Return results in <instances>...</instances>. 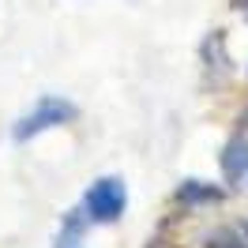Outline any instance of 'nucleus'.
Wrapping results in <instances>:
<instances>
[{"label": "nucleus", "mask_w": 248, "mask_h": 248, "mask_svg": "<svg viewBox=\"0 0 248 248\" xmlns=\"http://www.w3.org/2000/svg\"><path fill=\"white\" fill-rule=\"evenodd\" d=\"M79 211L87 215L91 226H109V222H121L124 211H128V185H124V177H98L87 192H83V200H79Z\"/></svg>", "instance_id": "2"}, {"label": "nucleus", "mask_w": 248, "mask_h": 248, "mask_svg": "<svg viewBox=\"0 0 248 248\" xmlns=\"http://www.w3.org/2000/svg\"><path fill=\"white\" fill-rule=\"evenodd\" d=\"M177 200L185 203V207H200V203H218V200H222V188L203 185V181H185V185L177 188Z\"/></svg>", "instance_id": "5"}, {"label": "nucleus", "mask_w": 248, "mask_h": 248, "mask_svg": "<svg viewBox=\"0 0 248 248\" xmlns=\"http://www.w3.org/2000/svg\"><path fill=\"white\" fill-rule=\"evenodd\" d=\"M207 248H248V237L237 230H218L207 237Z\"/></svg>", "instance_id": "6"}, {"label": "nucleus", "mask_w": 248, "mask_h": 248, "mask_svg": "<svg viewBox=\"0 0 248 248\" xmlns=\"http://www.w3.org/2000/svg\"><path fill=\"white\" fill-rule=\"evenodd\" d=\"M222 177L226 185L237 192H248V136L237 132L226 147H222Z\"/></svg>", "instance_id": "3"}, {"label": "nucleus", "mask_w": 248, "mask_h": 248, "mask_svg": "<svg viewBox=\"0 0 248 248\" xmlns=\"http://www.w3.org/2000/svg\"><path fill=\"white\" fill-rule=\"evenodd\" d=\"M76 117H79L76 102H68V98H61V94H42V98H38V102L16 121L12 140H16V143H31V140H38V136L53 132V128L72 124Z\"/></svg>", "instance_id": "1"}, {"label": "nucleus", "mask_w": 248, "mask_h": 248, "mask_svg": "<svg viewBox=\"0 0 248 248\" xmlns=\"http://www.w3.org/2000/svg\"><path fill=\"white\" fill-rule=\"evenodd\" d=\"M87 215L83 211H68L61 222V230L53 237V248H87Z\"/></svg>", "instance_id": "4"}]
</instances>
